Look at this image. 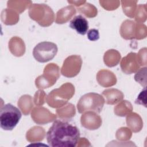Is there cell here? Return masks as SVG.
I'll use <instances>...</instances> for the list:
<instances>
[{"mask_svg": "<svg viewBox=\"0 0 147 147\" xmlns=\"http://www.w3.org/2000/svg\"><path fill=\"white\" fill-rule=\"evenodd\" d=\"M80 136L75 125L60 119L53 122L46 135L49 146L52 147H75Z\"/></svg>", "mask_w": 147, "mask_h": 147, "instance_id": "6da1fadb", "label": "cell"}, {"mask_svg": "<svg viewBox=\"0 0 147 147\" xmlns=\"http://www.w3.org/2000/svg\"><path fill=\"white\" fill-rule=\"evenodd\" d=\"M79 102H83L84 107L80 111L79 113H82L86 110L95 111L99 113L102 109L105 102L104 99L100 95L96 93H88L82 96Z\"/></svg>", "mask_w": 147, "mask_h": 147, "instance_id": "277c9868", "label": "cell"}, {"mask_svg": "<svg viewBox=\"0 0 147 147\" xmlns=\"http://www.w3.org/2000/svg\"><path fill=\"white\" fill-rule=\"evenodd\" d=\"M69 27L81 35H85L88 29V21L82 15L74 17L69 22Z\"/></svg>", "mask_w": 147, "mask_h": 147, "instance_id": "5b68a950", "label": "cell"}, {"mask_svg": "<svg viewBox=\"0 0 147 147\" xmlns=\"http://www.w3.org/2000/svg\"><path fill=\"white\" fill-rule=\"evenodd\" d=\"M22 117L20 109L11 103L1 106L0 109V126L4 130H12Z\"/></svg>", "mask_w": 147, "mask_h": 147, "instance_id": "7a4b0ae2", "label": "cell"}, {"mask_svg": "<svg viewBox=\"0 0 147 147\" xmlns=\"http://www.w3.org/2000/svg\"><path fill=\"white\" fill-rule=\"evenodd\" d=\"M87 38L89 40L94 41L99 38V33L98 29H92L87 32Z\"/></svg>", "mask_w": 147, "mask_h": 147, "instance_id": "8992f818", "label": "cell"}, {"mask_svg": "<svg viewBox=\"0 0 147 147\" xmlns=\"http://www.w3.org/2000/svg\"><path fill=\"white\" fill-rule=\"evenodd\" d=\"M58 51L57 45L50 41H42L38 43L33 48L32 54L36 61L46 63L52 60Z\"/></svg>", "mask_w": 147, "mask_h": 147, "instance_id": "3957f363", "label": "cell"}]
</instances>
